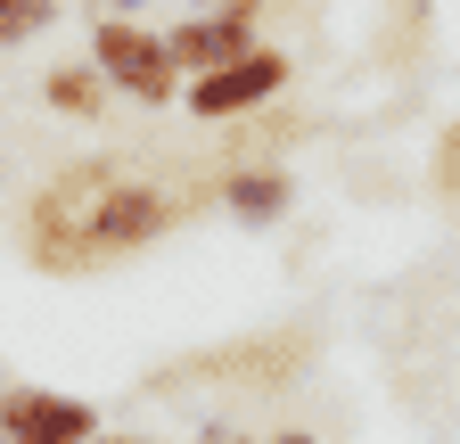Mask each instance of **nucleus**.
<instances>
[{
  "label": "nucleus",
  "mask_w": 460,
  "mask_h": 444,
  "mask_svg": "<svg viewBox=\"0 0 460 444\" xmlns=\"http://www.w3.org/2000/svg\"><path fill=\"white\" fill-rule=\"evenodd\" d=\"M115 182H124L115 156H75L66 173H49L25 206V255L41 271H83V231H91V214Z\"/></svg>",
  "instance_id": "1"
},
{
  "label": "nucleus",
  "mask_w": 460,
  "mask_h": 444,
  "mask_svg": "<svg viewBox=\"0 0 460 444\" xmlns=\"http://www.w3.org/2000/svg\"><path fill=\"white\" fill-rule=\"evenodd\" d=\"M172 222H190V198H172V190H156V182H132V173H124V182L99 198L91 231H83V271H99V263H115V255L156 247Z\"/></svg>",
  "instance_id": "2"
},
{
  "label": "nucleus",
  "mask_w": 460,
  "mask_h": 444,
  "mask_svg": "<svg viewBox=\"0 0 460 444\" xmlns=\"http://www.w3.org/2000/svg\"><path fill=\"white\" fill-rule=\"evenodd\" d=\"M91 67H99L107 91H124L132 107L181 99V75H172V58H164V33L140 25V17H99L91 25Z\"/></svg>",
  "instance_id": "3"
},
{
  "label": "nucleus",
  "mask_w": 460,
  "mask_h": 444,
  "mask_svg": "<svg viewBox=\"0 0 460 444\" xmlns=\"http://www.w3.org/2000/svg\"><path fill=\"white\" fill-rule=\"evenodd\" d=\"M288 91V58L279 49H247L239 67H222V75H198V83H181V99H190V116H206V124H230V116H255V107H271Z\"/></svg>",
  "instance_id": "4"
},
{
  "label": "nucleus",
  "mask_w": 460,
  "mask_h": 444,
  "mask_svg": "<svg viewBox=\"0 0 460 444\" xmlns=\"http://www.w3.org/2000/svg\"><path fill=\"white\" fill-rule=\"evenodd\" d=\"M107 420L83 395H58V386H9L0 395V444H91Z\"/></svg>",
  "instance_id": "5"
},
{
  "label": "nucleus",
  "mask_w": 460,
  "mask_h": 444,
  "mask_svg": "<svg viewBox=\"0 0 460 444\" xmlns=\"http://www.w3.org/2000/svg\"><path fill=\"white\" fill-rule=\"evenodd\" d=\"M247 49H255V25H247V17H214V9H198V17H181V25L164 33V58H172V75H181V83L239 67Z\"/></svg>",
  "instance_id": "6"
},
{
  "label": "nucleus",
  "mask_w": 460,
  "mask_h": 444,
  "mask_svg": "<svg viewBox=\"0 0 460 444\" xmlns=\"http://www.w3.org/2000/svg\"><path fill=\"white\" fill-rule=\"evenodd\" d=\"M222 206L263 231V222H279L288 206H296V182H288L279 164H239V173H222Z\"/></svg>",
  "instance_id": "7"
},
{
  "label": "nucleus",
  "mask_w": 460,
  "mask_h": 444,
  "mask_svg": "<svg viewBox=\"0 0 460 444\" xmlns=\"http://www.w3.org/2000/svg\"><path fill=\"white\" fill-rule=\"evenodd\" d=\"M41 99L58 107V116H83V124H91V116H107V99H115V91L99 83L91 58H75V67H49V75H41Z\"/></svg>",
  "instance_id": "8"
},
{
  "label": "nucleus",
  "mask_w": 460,
  "mask_h": 444,
  "mask_svg": "<svg viewBox=\"0 0 460 444\" xmlns=\"http://www.w3.org/2000/svg\"><path fill=\"white\" fill-rule=\"evenodd\" d=\"M41 25H58V0H0V49L33 41Z\"/></svg>",
  "instance_id": "9"
},
{
  "label": "nucleus",
  "mask_w": 460,
  "mask_h": 444,
  "mask_svg": "<svg viewBox=\"0 0 460 444\" xmlns=\"http://www.w3.org/2000/svg\"><path fill=\"white\" fill-rule=\"evenodd\" d=\"M198 444H255V436H247L239 420H206V428H198Z\"/></svg>",
  "instance_id": "10"
},
{
  "label": "nucleus",
  "mask_w": 460,
  "mask_h": 444,
  "mask_svg": "<svg viewBox=\"0 0 460 444\" xmlns=\"http://www.w3.org/2000/svg\"><path fill=\"white\" fill-rule=\"evenodd\" d=\"M91 444H164V436H124V428H99Z\"/></svg>",
  "instance_id": "11"
},
{
  "label": "nucleus",
  "mask_w": 460,
  "mask_h": 444,
  "mask_svg": "<svg viewBox=\"0 0 460 444\" xmlns=\"http://www.w3.org/2000/svg\"><path fill=\"white\" fill-rule=\"evenodd\" d=\"M263 444H321L313 428H279V436H263Z\"/></svg>",
  "instance_id": "12"
},
{
  "label": "nucleus",
  "mask_w": 460,
  "mask_h": 444,
  "mask_svg": "<svg viewBox=\"0 0 460 444\" xmlns=\"http://www.w3.org/2000/svg\"><path fill=\"white\" fill-rule=\"evenodd\" d=\"M148 9V0H107V17H140Z\"/></svg>",
  "instance_id": "13"
}]
</instances>
